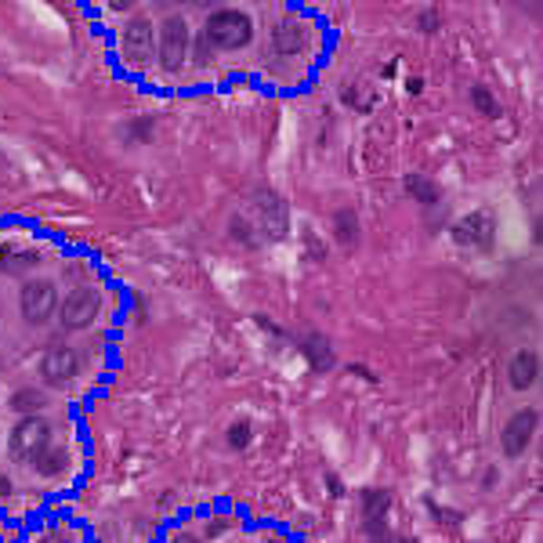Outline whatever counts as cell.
Instances as JSON below:
<instances>
[{"mask_svg": "<svg viewBox=\"0 0 543 543\" xmlns=\"http://www.w3.org/2000/svg\"><path fill=\"white\" fill-rule=\"evenodd\" d=\"M207 41L210 48H221V51H236L243 44H250V36H254V22L250 15L236 11V8H221L207 19Z\"/></svg>", "mask_w": 543, "mask_h": 543, "instance_id": "6da1fadb", "label": "cell"}, {"mask_svg": "<svg viewBox=\"0 0 543 543\" xmlns=\"http://www.w3.org/2000/svg\"><path fill=\"white\" fill-rule=\"evenodd\" d=\"M48 439H51V424L44 417H22L11 432V456L15 460H36L44 449H48Z\"/></svg>", "mask_w": 543, "mask_h": 543, "instance_id": "7a4b0ae2", "label": "cell"}, {"mask_svg": "<svg viewBox=\"0 0 543 543\" xmlns=\"http://www.w3.org/2000/svg\"><path fill=\"white\" fill-rule=\"evenodd\" d=\"M55 304H58V294H55V287H51L48 279H33V283H26L22 294H19L22 319H26L29 326H44V323L51 319V312H55Z\"/></svg>", "mask_w": 543, "mask_h": 543, "instance_id": "3957f363", "label": "cell"}, {"mask_svg": "<svg viewBox=\"0 0 543 543\" xmlns=\"http://www.w3.org/2000/svg\"><path fill=\"white\" fill-rule=\"evenodd\" d=\"M157 51H160V65H164L167 73H174V69L185 62V55H188V26H185V19H181V15L164 19V29H160V44H157Z\"/></svg>", "mask_w": 543, "mask_h": 543, "instance_id": "277c9868", "label": "cell"}, {"mask_svg": "<svg viewBox=\"0 0 543 543\" xmlns=\"http://www.w3.org/2000/svg\"><path fill=\"white\" fill-rule=\"evenodd\" d=\"M152 51H157V36H152V22H149L145 15H134V19L127 22V29H124V58H127V65L141 69V65H149Z\"/></svg>", "mask_w": 543, "mask_h": 543, "instance_id": "5b68a950", "label": "cell"}, {"mask_svg": "<svg viewBox=\"0 0 543 543\" xmlns=\"http://www.w3.org/2000/svg\"><path fill=\"white\" fill-rule=\"evenodd\" d=\"M98 294L95 290H73L65 301H62V326L65 330H88L91 323H95V316H98Z\"/></svg>", "mask_w": 543, "mask_h": 543, "instance_id": "8992f818", "label": "cell"}, {"mask_svg": "<svg viewBox=\"0 0 543 543\" xmlns=\"http://www.w3.org/2000/svg\"><path fill=\"white\" fill-rule=\"evenodd\" d=\"M536 424H539V413L536 409H522L508 420V428H503V453L508 456H522L536 435Z\"/></svg>", "mask_w": 543, "mask_h": 543, "instance_id": "52a82bcc", "label": "cell"}, {"mask_svg": "<svg viewBox=\"0 0 543 543\" xmlns=\"http://www.w3.org/2000/svg\"><path fill=\"white\" fill-rule=\"evenodd\" d=\"M76 370H80V359H76L73 348H51V352L41 359V377L48 384H69L76 377Z\"/></svg>", "mask_w": 543, "mask_h": 543, "instance_id": "ba28073f", "label": "cell"}, {"mask_svg": "<svg viewBox=\"0 0 543 543\" xmlns=\"http://www.w3.org/2000/svg\"><path fill=\"white\" fill-rule=\"evenodd\" d=\"M536 373H539V359H536V352H518V356L511 359L508 380H511L515 392H525V387H532Z\"/></svg>", "mask_w": 543, "mask_h": 543, "instance_id": "9c48e42d", "label": "cell"}, {"mask_svg": "<svg viewBox=\"0 0 543 543\" xmlns=\"http://www.w3.org/2000/svg\"><path fill=\"white\" fill-rule=\"evenodd\" d=\"M489 232H493V225H489V214H471V218H463L460 221V228H456V240L460 243H489Z\"/></svg>", "mask_w": 543, "mask_h": 543, "instance_id": "30bf717a", "label": "cell"}, {"mask_svg": "<svg viewBox=\"0 0 543 543\" xmlns=\"http://www.w3.org/2000/svg\"><path fill=\"white\" fill-rule=\"evenodd\" d=\"M44 402H48L44 392H36V387H22V392H15V399H11V406H15L19 413H26V417H33Z\"/></svg>", "mask_w": 543, "mask_h": 543, "instance_id": "8fae6325", "label": "cell"}, {"mask_svg": "<svg viewBox=\"0 0 543 543\" xmlns=\"http://www.w3.org/2000/svg\"><path fill=\"white\" fill-rule=\"evenodd\" d=\"M406 192H413L420 203H435L439 200V185H432L428 178H420V174H409L406 178Z\"/></svg>", "mask_w": 543, "mask_h": 543, "instance_id": "7c38bea8", "label": "cell"}, {"mask_svg": "<svg viewBox=\"0 0 543 543\" xmlns=\"http://www.w3.org/2000/svg\"><path fill=\"white\" fill-rule=\"evenodd\" d=\"M33 463H36V471H41V475H58L65 468V453L62 449H44Z\"/></svg>", "mask_w": 543, "mask_h": 543, "instance_id": "4fadbf2b", "label": "cell"}, {"mask_svg": "<svg viewBox=\"0 0 543 543\" xmlns=\"http://www.w3.org/2000/svg\"><path fill=\"white\" fill-rule=\"evenodd\" d=\"M297 44H301V26H297V22H290V19H287V22H279V29H276V48L290 55V48H297Z\"/></svg>", "mask_w": 543, "mask_h": 543, "instance_id": "5bb4252c", "label": "cell"}, {"mask_svg": "<svg viewBox=\"0 0 543 543\" xmlns=\"http://www.w3.org/2000/svg\"><path fill=\"white\" fill-rule=\"evenodd\" d=\"M471 102H475L486 116H496V112H500V109H496V98H493L486 88H475V91H471Z\"/></svg>", "mask_w": 543, "mask_h": 543, "instance_id": "9a60e30c", "label": "cell"}, {"mask_svg": "<svg viewBox=\"0 0 543 543\" xmlns=\"http://www.w3.org/2000/svg\"><path fill=\"white\" fill-rule=\"evenodd\" d=\"M228 442H232V446H236V449H243V446L250 442V424H243V420H240V424H236V428H232V432H228Z\"/></svg>", "mask_w": 543, "mask_h": 543, "instance_id": "2e32d148", "label": "cell"}, {"mask_svg": "<svg viewBox=\"0 0 543 543\" xmlns=\"http://www.w3.org/2000/svg\"><path fill=\"white\" fill-rule=\"evenodd\" d=\"M196 62H200V65L210 62V41H207L203 33H200V41H196Z\"/></svg>", "mask_w": 543, "mask_h": 543, "instance_id": "e0dca14e", "label": "cell"}, {"mask_svg": "<svg viewBox=\"0 0 543 543\" xmlns=\"http://www.w3.org/2000/svg\"><path fill=\"white\" fill-rule=\"evenodd\" d=\"M171 543H200V539L192 532H178V536H171Z\"/></svg>", "mask_w": 543, "mask_h": 543, "instance_id": "ac0fdd59", "label": "cell"}, {"mask_svg": "<svg viewBox=\"0 0 543 543\" xmlns=\"http://www.w3.org/2000/svg\"><path fill=\"white\" fill-rule=\"evenodd\" d=\"M11 493V482L8 478H0V496H8Z\"/></svg>", "mask_w": 543, "mask_h": 543, "instance_id": "d6986e66", "label": "cell"}, {"mask_svg": "<svg viewBox=\"0 0 543 543\" xmlns=\"http://www.w3.org/2000/svg\"><path fill=\"white\" fill-rule=\"evenodd\" d=\"M268 543H279V539H268Z\"/></svg>", "mask_w": 543, "mask_h": 543, "instance_id": "ffe728a7", "label": "cell"}]
</instances>
